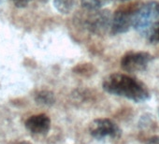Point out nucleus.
Instances as JSON below:
<instances>
[{
    "instance_id": "obj_1",
    "label": "nucleus",
    "mask_w": 159,
    "mask_h": 144,
    "mask_svg": "<svg viewBox=\"0 0 159 144\" xmlns=\"http://www.w3.org/2000/svg\"><path fill=\"white\" fill-rule=\"evenodd\" d=\"M102 87L111 95L122 97L136 103H142L151 98V93L142 82L123 73L107 76L102 83Z\"/></svg>"
},
{
    "instance_id": "obj_2",
    "label": "nucleus",
    "mask_w": 159,
    "mask_h": 144,
    "mask_svg": "<svg viewBox=\"0 0 159 144\" xmlns=\"http://www.w3.org/2000/svg\"><path fill=\"white\" fill-rule=\"evenodd\" d=\"M157 17H159L158 1H151L139 5L134 14L132 27L139 31H147Z\"/></svg>"
},
{
    "instance_id": "obj_3",
    "label": "nucleus",
    "mask_w": 159,
    "mask_h": 144,
    "mask_svg": "<svg viewBox=\"0 0 159 144\" xmlns=\"http://www.w3.org/2000/svg\"><path fill=\"white\" fill-rule=\"evenodd\" d=\"M139 7V4H129L120 7L115 11L111 26V32L112 35L125 33L130 27H132L133 17Z\"/></svg>"
},
{
    "instance_id": "obj_4",
    "label": "nucleus",
    "mask_w": 159,
    "mask_h": 144,
    "mask_svg": "<svg viewBox=\"0 0 159 144\" xmlns=\"http://www.w3.org/2000/svg\"><path fill=\"white\" fill-rule=\"evenodd\" d=\"M89 132L93 137L99 140L106 137L116 139L122 136V130L118 124L108 118L95 119L89 125Z\"/></svg>"
},
{
    "instance_id": "obj_5",
    "label": "nucleus",
    "mask_w": 159,
    "mask_h": 144,
    "mask_svg": "<svg viewBox=\"0 0 159 144\" xmlns=\"http://www.w3.org/2000/svg\"><path fill=\"white\" fill-rule=\"evenodd\" d=\"M152 59V55L146 52H129L122 57L121 66L126 72H140L147 68Z\"/></svg>"
},
{
    "instance_id": "obj_6",
    "label": "nucleus",
    "mask_w": 159,
    "mask_h": 144,
    "mask_svg": "<svg viewBox=\"0 0 159 144\" xmlns=\"http://www.w3.org/2000/svg\"><path fill=\"white\" fill-rule=\"evenodd\" d=\"M94 13H92L87 21V28L98 35L105 33L109 28L111 26V14L109 11H93Z\"/></svg>"
},
{
    "instance_id": "obj_7",
    "label": "nucleus",
    "mask_w": 159,
    "mask_h": 144,
    "mask_svg": "<svg viewBox=\"0 0 159 144\" xmlns=\"http://www.w3.org/2000/svg\"><path fill=\"white\" fill-rule=\"evenodd\" d=\"M25 127L32 134L46 135L51 128V119L44 113L36 114L25 121Z\"/></svg>"
},
{
    "instance_id": "obj_8",
    "label": "nucleus",
    "mask_w": 159,
    "mask_h": 144,
    "mask_svg": "<svg viewBox=\"0 0 159 144\" xmlns=\"http://www.w3.org/2000/svg\"><path fill=\"white\" fill-rule=\"evenodd\" d=\"M73 72L82 77L90 78L97 73V67L90 63H84V64H78L73 67Z\"/></svg>"
},
{
    "instance_id": "obj_9",
    "label": "nucleus",
    "mask_w": 159,
    "mask_h": 144,
    "mask_svg": "<svg viewBox=\"0 0 159 144\" xmlns=\"http://www.w3.org/2000/svg\"><path fill=\"white\" fill-rule=\"evenodd\" d=\"M76 5V0H53V7L61 14H69Z\"/></svg>"
},
{
    "instance_id": "obj_10",
    "label": "nucleus",
    "mask_w": 159,
    "mask_h": 144,
    "mask_svg": "<svg viewBox=\"0 0 159 144\" xmlns=\"http://www.w3.org/2000/svg\"><path fill=\"white\" fill-rule=\"evenodd\" d=\"M35 100L37 103L44 106H52L55 102V97L52 92L48 90H42L36 94Z\"/></svg>"
},
{
    "instance_id": "obj_11",
    "label": "nucleus",
    "mask_w": 159,
    "mask_h": 144,
    "mask_svg": "<svg viewBox=\"0 0 159 144\" xmlns=\"http://www.w3.org/2000/svg\"><path fill=\"white\" fill-rule=\"evenodd\" d=\"M139 126L141 130H147V131L157 128V125L153 119V116L151 114L142 115L139 121Z\"/></svg>"
},
{
    "instance_id": "obj_12",
    "label": "nucleus",
    "mask_w": 159,
    "mask_h": 144,
    "mask_svg": "<svg viewBox=\"0 0 159 144\" xmlns=\"http://www.w3.org/2000/svg\"><path fill=\"white\" fill-rule=\"evenodd\" d=\"M108 2V0H81L82 6L88 10V11H98L100 8H102L106 3Z\"/></svg>"
},
{
    "instance_id": "obj_13",
    "label": "nucleus",
    "mask_w": 159,
    "mask_h": 144,
    "mask_svg": "<svg viewBox=\"0 0 159 144\" xmlns=\"http://www.w3.org/2000/svg\"><path fill=\"white\" fill-rule=\"evenodd\" d=\"M148 31V40L150 43H157L159 42V22L151 25Z\"/></svg>"
},
{
    "instance_id": "obj_14",
    "label": "nucleus",
    "mask_w": 159,
    "mask_h": 144,
    "mask_svg": "<svg viewBox=\"0 0 159 144\" xmlns=\"http://www.w3.org/2000/svg\"><path fill=\"white\" fill-rule=\"evenodd\" d=\"M17 8H25L28 5L30 0H12Z\"/></svg>"
},
{
    "instance_id": "obj_15",
    "label": "nucleus",
    "mask_w": 159,
    "mask_h": 144,
    "mask_svg": "<svg viewBox=\"0 0 159 144\" xmlns=\"http://www.w3.org/2000/svg\"><path fill=\"white\" fill-rule=\"evenodd\" d=\"M145 144H159V136H152L146 139Z\"/></svg>"
},
{
    "instance_id": "obj_16",
    "label": "nucleus",
    "mask_w": 159,
    "mask_h": 144,
    "mask_svg": "<svg viewBox=\"0 0 159 144\" xmlns=\"http://www.w3.org/2000/svg\"><path fill=\"white\" fill-rule=\"evenodd\" d=\"M18 144H32V143H30V142H28V141H21V142H19Z\"/></svg>"
},
{
    "instance_id": "obj_17",
    "label": "nucleus",
    "mask_w": 159,
    "mask_h": 144,
    "mask_svg": "<svg viewBox=\"0 0 159 144\" xmlns=\"http://www.w3.org/2000/svg\"><path fill=\"white\" fill-rule=\"evenodd\" d=\"M121 1H128V0H121Z\"/></svg>"
},
{
    "instance_id": "obj_18",
    "label": "nucleus",
    "mask_w": 159,
    "mask_h": 144,
    "mask_svg": "<svg viewBox=\"0 0 159 144\" xmlns=\"http://www.w3.org/2000/svg\"><path fill=\"white\" fill-rule=\"evenodd\" d=\"M2 1H3V0H0V3H1V2H2Z\"/></svg>"
}]
</instances>
